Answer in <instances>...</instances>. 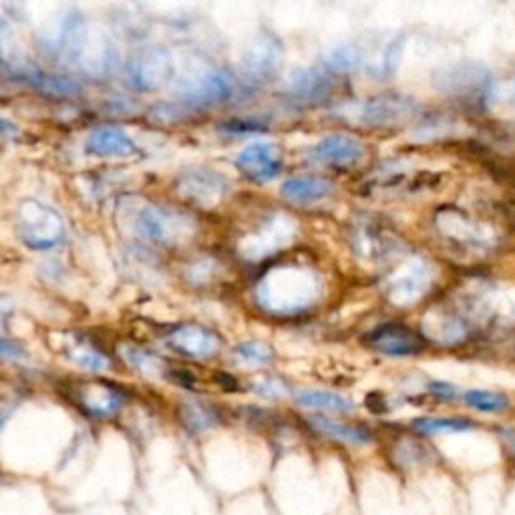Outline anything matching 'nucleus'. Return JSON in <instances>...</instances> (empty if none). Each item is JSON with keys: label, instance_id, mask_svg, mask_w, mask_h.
I'll use <instances>...</instances> for the list:
<instances>
[{"label": "nucleus", "instance_id": "obj_1", "mask_svg": "<svg viewBox=\"0 0 515 515\" xmlns=\"http://www.w3.org/2000/svg\"><path fill=\"white\" fill-rule=\"evenodd\" d=\"M324 294L318 270L302 262H284L260 276L254 288L256 304L272 316H298L312 310Z\"/></svg>", "mask_w": 515, "mask_h": 515}, {"label": "nucleus", "instance_id": "obj_2", "mask_svg": "<svg viewBox=\"0 0 515 515\" xmlns=\"http://www.w3.org/2000/svg\"><path fill=\"white\" fill-rule=\"evenodd\" d=\"M125 228L139 240L163 248H180L194 240L198 234L196 218L174 206L161 202L127 198L119 206Z\"/></svg>", "mask_w": 515, "mask_h": 515}, {"label": "nucleus", "instance_id": "obj_3", "mask_svg": "<svg viewBox=\"0 0 515 515\" xmlns=\"http://www.w3.org/2000/svg\"><path fill=\"white\" fill-rule=\"evenodd\" d=\"M433 87L465 105L487 107L495 95L491 71L479 63H455L441 67L433 75Z\"/></svg>", "mask_w": 515, "mask_h": 515}, {"label": "nucleus", "instance_id": "obj_4", "mask_svg": "<svg viewBox=\"0 0 515 515\" xmlns=\"http://www.w3.org/2000/svg\"><path fill=\"white\" fill-rule=\"evenodd\" d=\"M294 238L296 222L282 212H272L258 220L254 228H250L238 240L236 250L246 262H262L282 252L286 246L292 244Z\"/></svg>", "mask_w": 515, "mask_h": 515}, {"label": "nucleus", "instance_id": "obj_5", "mask_svg": "<svg viewBox=\"0 0 515 515\" xmlns=\"http://www.w3.org/2000/svg\"><path fill=\"white\" fill-rule=\"evenodd\" d=\"M15 228L27 248L41 252L59 246L67 236L61 214L39 200H25L19 206Z\"/></svg>", "mask_w": 515, "mask_h": 515}, {"label": "nucleus", "instance_id": "obj_6", "mask_svg": "<svg viewBox=\"0 0 515 515\" xmlns=\"http://www.w3.org/2000/svg\"><path fill=\"white\" fill-rule=\"evenodd\" d=\"M419 113V103L409 95L385 93L367 97L351 111L355 123L371 129H389L411 121Z\"/></svg>", "mask_w": 515, "mask_h": 515}, {"label": "nucleus", "instance_id": "obj_7", "mask_svg": "<svg viewBox=\"0 0 515 515\" xmlns=\"http://www.w3.org/2000/svg\"><path fill=\"white\" fill-rule=\"evenodd\" d=\"M433 282V268L423 258H409L401 262L393 272L387 274L383 292L387 300L397 306L405 308L415 304L423 298Z\"/></svg>", "mask_w": 515, "mask_h": 515}, {"label": "nucleus", "instance_id": "obj_8", "mask_svg": "<svg viewBox=\"0 0 515 515\" xmlns=\"http://www.w3.org/2000/svg\"><path fill=\"white\" fill-rule=\"evenodd\" d=\"M435 226L449 244L467 252H487L495 244V234L491 228L471 220L467 214L455 208L441 210L435 218Z\"/></svg>", "mask_w": 515, "mask_h": 515}, {"label": "nucleus", "instance_id": "obj_9", "mask_svg": "<svg viewBox=\"0 0 515 515\" xmlns=\"http://www.w3.org/2000/svg\"><path fill=\"white\" fill-rule=\"evenodd\" d=\"M228 180L210 167H190L176 180V194L198 208L210 210L228 196Z\"/></svg>", "mask_w": 515, "mask_h": 515}, {"label": "nucleus", "instance_id": "obj_10", "mask_svg": "<svg viewBox=\"0 0 515 515\" xmlns=\"http://www.w3.org/2000/svg\"><path fill=\"white\" fill-rule=\"evenodd\" d=\"M180 97L194 107L226 103L234 93V83L222 69H202L182 79Z\"/></svg>", "mask_w": 515, "mask_h": 515}, {"label": "nucleus", "instance_id": "obj_11", "mask_svg": "<svg viewBox=\"0 0 515 515\" xmlns=\"http://www.w3.org/2000/svg\"><path fill=\"white\" fill-rule=\"evenodd\" d=\"M129 81L139 91H155L174 77V59L163 47H149L139 51L127 67Z\"/></svg>", "mask_w": 515, "mask_h": 515}, {"label": "nucleus", "instance_id": "obj_12", "mask_svg": "<svg viewBox=\"0 0 515 515\" xmlns=\"http://www.w3.org/2000/svg\"><path fill=\"white\" fill-rule=\"evenodd\" d=\"M284 165V153L282 147L274 141H256L244 147L236 155V167L240 174L254 182V184H266L272 182Z\"/></svg>", "mask_w": 515, "mask_h": 515}, {"label": "nucleus", "instance_id": "obj_13", "mask_svg": "<svg viewBox=\"0 0 515 515\" xmlns=\"http://www.w3.org/2000/svg\"><path fill=\"white\" fill-rule=\"evenodd\" d=\"M167 347L192 361L212 359L222 351V338L218 332L202 324H180L167 334Z\"/></svg>", "mask_w": 515, "mask_h": 515}, {"label": "nucleus", "instance_id": "obj_14", "mask_svg": "<svg viewBox=\"0 0 515 515\" xmlns=\"http://www.w3.org/2000/svg\"><path fill=\"white\" fill-rule=\"evenodd\" d=\"M367 345L383 357L407 359L425 351V338L405 324L389 322L367 336Z\"/></svg>", "mask_w": 515, "mask_h": 515}, {"label": "nucleus", "instance_id": "obj_15", "mask_svg": "<svg viewBox=\"0 0 515 515\" xmlns=\"http://www.w3.org/2000/svg\"><path fill=\"white\" fill-rule=\"evenodd\" d=\"M73 403L95 421H109L117 417L123 409V395L111 385L105 383H81L71 391Z\"/></svg>", "mask_w": 515, "mask_h": 515}, {"label": "nucleus", "instance_id": "obj_16", "mask_svg": "<svg viewBox=\"0 0 515 515\" xmlns=\"http://www.w3.org/2000/svg\"><path fill=\"white\" fill-rule=\"evenodd\" d=\"M308 427L310 431H314L318 437L345 445L351 449H363L375 443V431L367 425L361 423H349L342 419H334V417H326V415H312L308 417Z\"/></svg>", "mask_w": 515, "mask_h": 515}, {"label": "nucleus", "instance_id": "obj_17", "mask_svg": "<svg viewBox=\"0 0 515 515\" xmlns=\"http://www.w3.org/2000/svg\"><path fill=\"white\" fill-rule=\"evenodd\" d=\"M365 145L359 137L347 133H332L322 137L310 149V157L316 163L332 165V167H349L363 159Z\"/></svg>", "mask_w": 515, "mask_h": 515}, {"label": "nucleus", "instance_id": "obj_18", "mask_svg": "<svg viewBox=\"0 0 515 515\" xmlns=\"http://www.w3.org/2000/svg\"><path fill=\"white\" fill-rule=\"evenodd\" d=\"M282 59V45L272 35H260L254 39V43L248 47L242 59V69L246 79H252L254 83H262L270 79L280 65Z\"/></svg>", "mask_w": 515, "mask_h": 515}, {"label": "nucleus", "instance_id": "obj_19", "mask_svg": "<svg viewBox=\"0 0 515 515\" xmlns=\"http://www.w3.org/2000/svg\"><path fill=\"white\" fill-rule=\"evenodd\" d=\"M334 89V81L330 77V71H318V69H302L296 71L288 79V95L296 103L302 105H320L324 103Z\"/></svg>", "mask_w": 515, "mask_h": 515}, {"label": "nucleus", "instance_id": "obj_20", "mask_svg": "<svg viewBox=\"0 0 515 515\" xmlns=\"http://www.w3.org/2000/svg\"><path fill=\"white\" fill-rule=\"evenodd\" d=\"M355 246L357 254L371 262H383L401 250V242L395 240L387 228H381V224L375 222H367L357 228Z\"/></svg>", "mask_w": 515, "mask_h": 515}, {"label": "nucleus", "instance_id": "obj_21", "mask_svg": "<svg viewBox=\"0 0 515 515\" xmlns=\"http://www.w3.org/2000/svg\"><path fill=\"white\" fill-rule=\"evenodd\" d=\"M389 461L391 467L403 475L415 473L423 467H429L435 459L433 451L415 435L411 437H399L389 447Z\"/></svg>", "mask_w": 515, "mask_h": 515}, {"label": "nucleus", "instance_id": "obj_22", "mask_svg": "<svg viewBox=\"0 0 515 515\" xmlns=\"http://www.w3.org/2000/svg\"><path fill=\"white\" fill-rule=\"evenodd\" d=\"M135 151H137L135 141L121 127H113V125L97 127L87 137V153L101 159L129 157Z\"/></svg>", "mask_w": 515, "mask_h": 515}, {"label": "nucleus", "instance_id": "obj_23", "mask_svg": "<svg viewBox=\"0 0 515 515\" xmlns=\"http://www.w3.org/2000/svg\"><path fill=\"white\" fill-rule=\"evenodd\" d=\"M332 192H334V186L328 180L312 178V176L290 178L280 186V196L294 206H310V204L322 202L330 198Z\"/></svg>", "mask_w": 515, "mask_h": 515}, {"label": "nucleus", "instance_id": "obj_24", "mask_svg": "<svg viewBox=\"0 0 515 515\" xmlns=\"http://www.w3.org/2000/svg\"><path fill=\"white\" fill-rule=\"evenodd\" d=\"M294 403L302 409L316 411L320 415H351L355 411V403L334 391L320 389H302L294 393Z\"/></svg>", "mask_w": 515, "mask_h": 515}, {"label": "nucleus", "instance_id": "obj_25", "mask_svg": "<svg viewBox=\"0 0 515 515\" xmlns=\"http://www.w3.org/2000/svg\"><path fill=\"white\" fill-rule=\"evenodd\" d=\"M63 357L77 369L85 373H103L111 367L107 355L97 349L93 342L79 338V336H69L65 340L63 347Z\"/></svg>", "mask_w": 515, "mask_h": 515}, {"label": "nucleus", "instance_id": "obj_26", "mask_svg": "<svg viewBox=\"0 0 515 515\" xmlns=\"http://www.w3.org/2000/svg\"><path fill=\"white\" fill-rule=\"evenodd\" d=\"M477 425L467 417H419L411 423V433L419 439H433L441 435H457L473 431Z\"/></svg>", "mask_w": 515, "mask_h": 515}, {"label": "nucleus", "instance_id": "obj_27", "mask_svg": "<svg viewBox=\"0 0 515 515\" xmlns=\"http://www.w3.org/2000/svg\"><path fill=\"white\" fill-rule=\"evenodd\" d=\"M403 49H405V35H397L393 39H389L375 61H371L369 65H365L367 73L373 77V79H389L397 67H399V61H401V55H403Z\"/></svg>", "mask_w": 515, "mask_h": 515}, {"label": "nucleus", "instance_id": "obj_28", "mask_svg": "<svg viewBox=\"0 0 515 515\" xmlns=\"http://www.w3.org/2000/svg\"><path fill=\"white\" fill-rule=\"evenodd\" d=\"M180 419L192 435H202L220 423V413L200 401H186L180 407Z\"/></svg>", "mask_w": 515, "mask_h": 515}, {"label": "nucleus", "instance_id": "obj_29", "mask_svg": "<svg viewBox=\"0 0 515 515\" xmlns=\"http://www.w3.org/2000/svg\"><path fill=\"white\" fill-rule=\"evenodd\" d=\"M463 403L467 409L483 413V415H501L511 405L507 395H503L499 391H485V389L467 391L463 395Z\"/></svg>", "mask_w": 515, "mask_h": 515}, {"label": "nucleus", "instance_id": "obj_30", "mask_svg": "<svg viewBox=\"0 0 515 515\" xmlns=\"http://www.w3.org/2000/svg\"><path fill=\"white\" fill-rule=\"evenodd\" d=\"M274 351L262 340H246L234 349V363L244 369H262L272 365Z\"/></svg>", "mask_w": 515, "mask_h": 515}, {"label": "nucleus", "instance_id": "obj_31", "mask_svg": "<svg viewBox=\"0 0 515 515\" xmlns=\"http://www.w3.org/2000/svg\"><path fill=\"white\" fill-rule=\"evenodd\" d=\"M29 81L45 95L49 97H73L83 91V87L67 77L59 75H45V73H35L29 77Z\"/></svg>", "mask_w": 515, "mask_h": 515}, {"label": "nucleus", "instance_id": "obj_32", "mask_svg": "<svg viewBox=\"0 0 515 515\" xmlns=\"http://www.w3.org/2000/svg\"><path fill=\"white\" fill-rule=\"evenodd\" d=\"M123 359L125 363L133 369V371H139L141 375H149V377H157L165 371V365L163 361L155 355V353H149L145 349H139V347H123Z\"/></svg>", "mask_w": 515, "mask_h": 515}, {"label": "nucleus", "instance_id": "obj_33", "mask_svg": "<svg viewBox=\"0 0 515 515\" xmlns=\"http://www.w3.org/2000/svg\"><path fill=\"white\" fill-rule=\"evenodd\" d=\"M365 65V59H363V51L359 47H338L334 49L328 59H326V65L324 69L330 71V73H349V71H355L359 67Z\"/></svg>", "mask_w": 515, "mask_h": 515}, {"label": "nucleus", "instance_id": "obj_34", "mask_svg": "<svg viewBox=\"0 0 515 515\" xmlns=\"http://www.w3.org/2000/svg\"><path fill=\"white\" fill-rule=\"evenodd\" d=\"M250 387H252V391H254L258 397L268 399V401L280 399V397H284V393H286L284 383L278 381V379H274V377H258V379H254V381L250 383Z\"/></svg>", "mask_w": 515, "mask_h": 515}, {"label": "nucleus", "instance_id": "obj_35", "mask_svg": "<svg viewBox=\"0 0 515 515\" xmlns=\"http://www.w3.org/2000/svg\"><path fill=\"white\" fill-rule=\"evenodd\" d=\"M214 274H216V262L204 258V260H198L194 262L188 270H186V276L192 284L196 286H204L208 284L210 280H214Z\"/></svg>", "mask_w": 515, "mask_h": 515}, {"label": "nucleus", "instance_id": "obj_36", "mask_svg": "<svg viewBox=\"0 0 515 515\" xmlns=\"http://www.w3.org/2000/svg\"><path fill=\"white\" fill-rule=\"evenodd\" d=\"M25 357H27V353H25V349L19 345V342L0 336V359H7V361H23Z\"/></svg>", "mask_w": 515, "mask_h": 515}, {"label": "nucleus", "instance_id": "obj_37", "mask_svg": "<svg viewBox=\"0 0 515 515\" xmlns=\"http://www.w3.org/2000/svg\"><path fill=\"white\" fill-rule=\"evenodd\" d=\"M226 131L230 133H252V131H262L264 123H260L258 119H232L224 125Z\"/></svg>", "mask_w": 515, "mask_h": 515}, {"label": "nucleus", "instance_id": "obj_38", "mask_svg": "<svg viewBox=\"0 0 515 515\" xmlns=\"http://www.w3.org/2000/svg\"><path fill=\"white\" fill-rule=\"evenodd\" d=\"M497 439L503 447V453L515 461V427H499L497 429Z\"/></svg>", "mask_w": 515, "mask_h": 515}, {"label": "nucleus", "instance_id": "obj_39", "mask_svg": "<svg viewBox=\"0 0 515 515\" xmlns=\"http://www.w3.org/2000/svg\"><path fill=\"white\" fill-rule=\"evenodd\" d=\"M427 389L431 395H435L437 399H443V401H453L457 397V387H453L449 383L435 381V383H429Z\"/></svg>", "mask_w": 515, "mask_h": 515}, {"label": "nucleus", "instance_id": "obj_40", "mask_svg": "<svg viewBox=\"0 0 515 515\" xmlns=\"http://www.w3.org/2000/svg\"><path fill=\"white\" fill-rule=\"evenodd\" d=\"M503 99H505L509 105H515V79L507 83L505 93H503Z\"/></svg>", "mask_w": 515, "mask_h": 515}, {"label": "nucleus", "instance_id": "obj_41", "mask_svg": "<svg viewBox=\"0 0 515 515\" xmlns=\"http://www.w3.org/2000/svg\"><path fill=\"white\" fill-rule=\"evenodd\" d=\"M9 312H11V304L7 300L0 298V320H3L5 316H9Z\"/></svg>", "mask_w": 515, "mask_h": 515}]
</instances>
